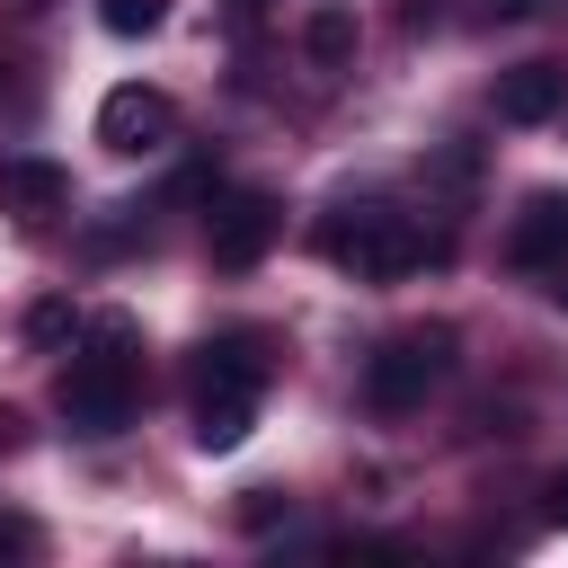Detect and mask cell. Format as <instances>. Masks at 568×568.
<instances>
[{
    "instance_id": "9c48e42d",
    "label": "cell",
    "mask_w": 568,
    "mask_h": 568,
    "mask_svg": "<svg viewBox=\"0 0 568 568\" xmlns=\"http://www.w3.org/2000/svg\"><path fill=\"white\" fill-rule=\"evenodd\" d=\"M568 106V71L559 62H515L506 80H497V115L506 124H550Z\"/></svg>"
},
{
    "instance_id": "44dd1931",
    "label": "cell",
    "mask_w": 568,
    "mask_h": 568,
    "mask_svg": "<svg viewBox=\"0 0 568 568\" xmlns=\"http://www.w3.org/2000/svg\"><path fill=\"white\" fill-rule=\"evenodd\" d=\"M550 275H559V284H550V302H559V311H568V257H559V266H550Z\"/></svg>"
},
{
    "instance_id": "d6986e66",
    "label": "cell",
    "mask_w": 568,
    "mask_h": 568,
    "mask_svg": "<svg viewBox=\"0 0 568 568\" xmlns=\"http://www.w3.org/2000/svg\"><path fill=\"white\" fill-rule=\"evenodd\" d=\"M222 18H231V27H257V18H266V0H222Z\"/></svg>"
},
{
    "instance_id": "ffe728a7",
    "label": "cell",
    "mask_w": 568,
    "mask_h": 568,
    "mask_svg": "<svg viewBox=\"0 0 568 568\" xmlns=\"http://www.w3.org/2000/svg\"><path fill=\"white\" fill-rule=\"evenodd\" d=\"M9 98H18V62L0 53V106H9Z\"/></svg>"
},
{
    "instance_id": "8992f818",
    "label": "cell",
    "mask_w": 568,
    "mask_h": 568,
    "mask_svg": "<svg viewBox=\"0 0 568 568\" xmlns=\"http://www.w3.org/2000/svg\"><path fill=\"white\" fill-rule=\"evenodd\" d=\"M559 257H568V195H532V204L506 222V266L550 275Z\"/></svg>"
},
{
    "instance_id": "ba28073f",
    "label": "cell",
    "mask_w": 568,
    "mask_h": 568,
    "mask_svg": "<svg viewBox=\"0 0 568 568\" xmlns=\"http://www.w3.org/2000/svg\"><path fill=\"white\" fill-rule=\"evenodd\" d=\"M71 204V169L62 160H0V213H18V222H53Z\"/></svg>"
},
{
    "instance_id": "6da1fadb",
    "label": "cell",
    "mask_w": 568,
    "mask_h": 568,
    "mask_svg": "<svg viewBox=\"0 0 568 568\" xmlns=\"http://www.w3.org/2000/svg\"><path fill=\"white\" fill-rule=\"evenodd\" d=\"M320 257L346 266L355 284H399L417 257H426V231L408 213H382V204H346L320 222Z\"/></svg>"
},
{
    "instance_id": "7a4b0ae2",
    "label": "cell",
    "mask_w": 568,
    "mask_h": 568,
    "mask_svg": "<svg viewBox=\"0 0 568 568\" xmlns=\"http://www.w3.org/2000/svg\"><path fill=\"white\" fill-rule=\"evenodd\" d=\"M133 399H142L133 355H115V346H89V337H80V355H71V364H62V382H53L62 426H71V435H124V426H133Z\"/></svg>"
},
{
    "instance_id": "7c38bea8",
    "label": "cell",
    "mask_w": 568,
    "mask_h": 568,
    "mask_svg": "<svg viewBox=\"0 0 568 568\" xmlns=\"http://www.w3.org/2000/svg\"><path fill=\"white\" fill-rule=\"evenodd\" d=\"M71 337H80V311H71L62 293L27 302V346H44V355H53V346H71Z\"/></svg>"
},
{
    "instance_id": "52a82bcc",
    "label": "cell",
    "mask_w": 568,
    "mask_h": 568,
    "mask_svg": "<svg viewBox=\"0 0 568 568\" xmlns=\"http://www.w3.org/2000/svg\"><path fill=\"white\" fill-rule=\"evenodd\" d=\"M266 373H275V355H266L257 328H231V337L195 346V390H266Z\"/></svg>"
},
{
    "instance_id": "4fadbf2b",
    "label": "cell",
    "mask_w": 568,
    "mask_h": 568,
    "mask_svg": "<svg viewBox=\"0 0 568 568\" xmlns=\"http://www.w3.org/2000/svg\"><path fill=\"white\" fill-rule=\"evenodd\" d=\"M98 18H106V36H151L169 18V0H98Z\"/></svg>"
},
{
    "instance_id": "277c9868",
    "label": "cell",
    "mask_w": 568,
    "mask_h": 568,
    "mask_svg": "<svg viewBox=\"0 0 568 568\" xmlns=\"http://www.w3.org/2000/svg\"><path fill=\"white\" fill-rule=\"evenodd\" d=\"M275 240H284V204H275L266 186H231V195L204 213V248H213L222 275H248Z\"/></svg>"
},
{
    "instance_id": "2e32d148",
    "label": "cell",
    "mask_w": 568,
    "mask_h": 568,
    "mask_svg": "<svg viewBox=\"0 0 568 568\" xmlns=\"http://www.w3.org/2000/svg\"><path fill=\"white\" fill-rule=\"evenodd\" d=\"M541 515H550V524H559V532H568V470H559V479H550V488H541Z\"/></svg>"
},
{
    "instance_id": "9a60e30c",
    "label": "cell",
    "mask_w": 568,
    "mask_h": 568,
    "mask_svg": "<svg viewBox=\"0 0 568 568\" xmlns=\"http://www.w3.org/2000/svg\"><path fill=\"white\" fill-rule=\"evenodd\" d=\"M275 515H284V497H275V488H248V506H240V524H275Z\"/></svg>"
},
{
    "instance_id": "ac0fdd59",
    "label": "cell",
    "mask_w": 568,
    "mask_h": 568,
    "mask_svg": "<svg viewBox=\"0 0 568 568\" xmlns=\"http://www.w3.org/2000/svg\"><path fill=\"white\" fill-rule=\"evenodd\" d=\"M18 550H36V532L27 524H0V559H18Z\"/></svg>"
},
{
    "instance_id": "8fae6325",
    "label": "cell",
    "mask_w": 568,
    "mask_h": 568,
    "mask_svg": "<svg viewBox=\"0 0 568 568\" xmlns=\"http://www.w3.org/2000/svg\"><path fill=\"white\" fill-rule=\"evenodd\" d=\"M302 53H311L320 71H346V62H355V9L320 0V9L302 18Z\"/></svg>"
},
{
    "instance_id": "5bb4252c",
    "label": "cell",
    "mask_w": 568,
    "mask_h": 568,
    "mask_svg": "<svg viewBox=\"0 0 568 568\" xmlns=\"http://www.w3.org/2000/svg\"><path fill=\"white\" fill-rule=\"evenodd\" d=\"M532 9H541V0H470L479 27H506V18H532Z\"/></svg>"
},
{
    "instance_id": "3957f363",
    "label": "cell",
    "mask_w": 568,
    "mask_h": 568,
    "mask_svg": "<svg viewBox=\"0 0 568 568\" xmlns=\"http://www.w3.org/2000/svg\"><path fill=\"white\" fill-rule=\"evenodd\" d=\"M453 373V328H408V337H382L364 355V408L373 417H408L426 408V390Z\"/></svg>"
},
{
    "instance_id": "7402d4cb",
    "label": "cell",
    "mask_w": 568,
    "mask_h": 568,
    "mask_svg": "<svg viewBox=\"0 0 568 568\" xmlns=\"http://www.w3.org/2000/svg\"><path fill=\"white\" fill-rule=\"evenodd\" d=\"M18 9H44V0H18Z\"/></svg>"
},
{
    "instance_id": "e0dca14e",
    "label": "cell",
    "mask_w": 568,
    "mask_h": 568,
    "mask_svg": "<svg viewBox=\"0 0 568 568\" xmlns=\"http://www.w3.org/2000/svg\"><path fill=\"white\" fill-rule=\"evenodd\" d=\"M444 18V0H399V27H435Z\"/></svg>"
},
{
    "instance_id": "30bf717a",
    "label": "cell",
    "mask_w": 568,
    "mask_h": 568,
    "mask_svg": "<svg viewBox=\"0 0 568 568\" xmlns=\"http://www.w3.org/2000/svg\"><path fill=\"white\" fill-rule=\"evenodd\" d=\"M257 426V390H195V444L204 453H240Z\"/></svg>"
},
{
    "instance_id": "5b68a950",
    "label": "cell",
    "mask_w": 568,
    "mask_h": 568,
    "mask_svg": "<svg viewBox=\"0 0 568 568\" xmlns=\"http://www.w3.org/2000/svg\"><path fill=\"white\" fill-rule=\"evenodd\" d=\"M98 142H106L115 160H160V151L178 142V98H169V89H142V80L106 89V98H98Z\"/></svg>"
}]
</instances>
